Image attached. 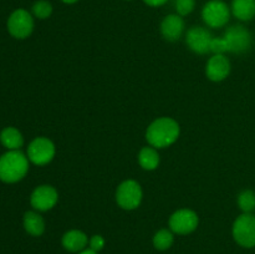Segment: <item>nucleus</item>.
I'll return each mask as SVG.
<instances>
[{"instance_id":"f03ea898","label":"nucleus","mask_w":255,"mask_h":254,"mask_svg":"<svg viewBox=\"0 0 255 254\" xmlns=\"http://www.w3.org/2000/svg\"><path fill=\"white\" fill-rule=\"evenodd\" d=\"M29 171V158L19 149L9 151L0 157V179L15 183L24 178Z\"/></svg>"},{"instance_id":"b1692460","label":"nucleus","mask_w":255,"mask_h":254,"mask_svg":"<svg viewBox=\"0 0 255 254\" xmlns=\"http://www.w3.org/2000/svg\"><path fill=\"white\" fill-rule=\"evenodd\" d=\"M89 246L90 249H92L94 252H97V253H99V252H101L105 247L104 237L100 236V234H95V236H92L91 238H90Z\"/></svg>"},{"instance_id":"2eb2a0df","label":"nucleus","mask_w":255,"mask_h":254,"mask_svg":"<svg viewBox=\"0 0 255 254\" xmlns=\"http://www.w3.org/2000/svg\"><path fill=\"white\" fill-rule=\"evenodd\" d=\"M231 11L241 21L255 17V0H232Z\"/></svg>"},{"instance_id":"aec40b11","label":"nucleus","mask_w":255,"mask_h":254,"mask_svg":"<svg viewBox=\"0 0 255 254\" xmlns=\"http://www.w3.org/2000/svg\"><path fill=\"white\" fill-rule=\"evenodd\" d=\"M52 11H54L52 4L47 1V0H37V1L34 2L31 7L32 15L40 20H45L51 16Z\"/></svg>"},{"instance_id":"0eeeda50","label":"nucleus","mask_w":255,"mask_h":254,"mask_svg":"<svg viewBox=\"0 0 255 254\" xmlns=\"http://www.w3.org/2000/svg\"><path fill=\"white\" fill-rule=\"evenodd\" d=\"M224 40L228 46V52L243 54L252 47V34L243 25H233L224 32Z\"/></svg>"},{"instance_id":"393cba45","label":"nucleus","mask_w":255,"mask_h":254,"mask_svg":"<svg viewBox=\"0 0 255 254\" xmlns=\"http://www.w3.org/2000/svg\"><path fill=\"white\" fill-rule=\"evenodd\" d=\"M142 1L151 7H159V6H163L168 0H142Z\"/></svg>"},{"instance_id":"f3484780","label":"nucleus","mask_w":255,"mask_h":254,"mask_svg":"<svg viewBox=\"0 0 255 254\" xmlns=\"http://www.w3.org/2000/svg\"><path fill=\"white\" fill-rule=\"evenodd\" d=\"M0 141L10 151L19 149L24 143L21 132L15 127H6V128L2 129L1 133H0Z\"/></svg>"},{"instance_id":"7ed1b4c3","label":"nucleus","mask_w":255,"mask_h":254,"mask_svg":"<svg viewBox=\"0 0 255 254\" xmlns=\"http://www.w3.org/2000/svg\"><path fill=\"white\" fill-rule=\"evenodd\" d=\"M231 7L223 0H209L202 7V19L207 26L219 29L228 24Z\"/></svg>"},{"instance_id":"9d476101","label":"nucleus","mask_w":255,"mask_h":254,"mask_svg":"<svg viewBox=\"0 0 255 254\" xmlns=\"http://www.w3.org/2000/svg\"><path fill=\"white\" fill-rule=\"evenodd\" d=\"M59 201V193L56 189L49 184L36 187L30 197L32 208L39 212H46L54 208Z\"/></svg>"},{"instance_id":"ddd939ff","label":"nucleus","mask_w":255,"mask_h":254,"mask_svg":"<svg viewBox=\"0 0 255 254\" xmlns=\"http://www.w3.org/2000/svg\"><path fill=\"white\" fill-rule=\"evenodd\" d=\"M184 20L183 16L178 14H169L162 20L161 34L168 41H177L181 39L184 32Z\"/></svg>"},{"instance_id":"6e6552de","label":"nucleus","mask_w":255,"mask_h":254,"mask_svg":"<svg viewBox=\"0 0 255 254\" xmlns=\"http://www.w3.org/2000/svg\"><path fill=\"white\" fill-rule=\"evenodd\" d=\"M55 144L46 137H36L27 147V158L36 166H45L55 157Z\"/></svg>"},{"instance_id":"bb28decb","label":"nucleus","mask_w":255,"mask_h":254,"mask_svg":"<svg viewBox=\"0 0 255 254\" xmlns=\"http://www.w3.org/2000/svg\"><path fill=\"white\" fill-rule=\"evenodd\" d=\"M61 1L66 5H72V4H76L79 0H61Z\"/></svg>"},{"instance_id":"a211bd4d","label":"nucleus","mask_w":255,"mask_h":254,"mask_svg":"<svg viewBox=\"0 0 255 254\" xmlns=\"http://www.w3.org/2000/svg\"><path fill=\"white\" fill-rule=\"evenodd\" d=\"M138 163L146 171H153L159 164V154L152 146L143 147L138 153Z\"/></svg>"},{"instance_id":"4be33fe9","label":"nucleus","mask_w":255,"mask_h":254,"mask_svg":"<svg viewBox=\"0 0 255 254\" xmlns=\"http://www.w3.org/2000/svg\"><path fill=\"white\" fill-rule=\"evenodd\" d=\"M174 7H176L177 14L181 16H187L196 9V0H176Z\"/></svg>"},{"instance_id":"5701e85b","label":"nucleus","mask_w":255,"mask_h":254,"mask_svg":"<svg viewBox=\"0 0 255 254\" xmlns=\"http://www.w3.org/2000/svg\"><path fill=\"white\" fill-rule=\"evenodd\" d=\"M211 52L213 55H224L228 52V46L224 37H213L211 42Z\"/></svg>"},{"instance_id":"f8f14e48","label":"nucleus","mask_w":255,"mask_h":254,"mask_svg":"<svg viewBox=\"0 0 255 254\" xmlns=\"http://www.w3.org/2000/svg\"><path fill=\"white\" fill-rule=\"evenodd\" d=\"M231 74V62L224 55H213L207 62L206 75L211 81H223Z\"/></svg>"},{"instance_id":"9b49d317","label":"nucleus","mask_w":255,"mask_h":254,"mask_svg":"<svg viewBox=\"0 0 255 254\" xmlns=\"http://www.w3.org/2000/svg\"><path fill=\"white\" fill-rule=\"evenodd\" d=\"M213 36L208 29L203 26H192L186 34V42L189 49L199 55L211 52V42Z\"/></svg>"},{"instance_id":"20e7f679","label":"nucleus","mask_w":255,"mask_h":254,"mask_svg":"<svg viewBox=\"0 0 255 254\" xmlns=\"http://www.w3.org/2000/svg\"><path fill=\"white\" fill-rule=\"evenodd\" d=\"M233 238L244 248L255 247V216L252 213H243L234 221Z\"/></svg>"},{"instance_id":"6ab92c4d","label":"nucleus","mask_w":255,"mask_h":254,"mask_svg":"<svg viewBox=\"0 0 255 254\" xmlns=\"http://www.w3.org/2000/svg\"><path fill=\"white\" fill-rule=\"evenodd\" d=\"M173 232L171 229H159L153 236V246L157 251H167L172 247L174 242Z\"/></svg>"},{"instance_id":"dca6fc26","label":"nucleus","mask_w":255,"mask_h":254,"mask_svg":"<svg viewBox=\"0 0 255 254\" xmlns=\"http://www.w3.org/2000/svg\"><path fill=\"white\" fill-rule=\"evenodd\" d=\"M24 228L30 236L40 237L45 232V221L36 212H26L24 216Z\"/></svg>"},{"instance_id":"39448f33","label":"nucleus","mask_w":255,"mask_h":254,"mask_svg":"<svg viewBox=\"0 0 255 254\" xmlns=\"http://www.w3.org/2000/svg\"><path fill=\"white\" fill-rule=\"evenodd\" d=\"M142 188L138 182L133 179H127L122 182L116 191V202L122 209L133 211L138 208L142 202Z\"/></svg>"},{"instance_id":"1a4fd4ad","label":"nucleus","mask_w":255,"mask_h":254,"mask_svg":"<svg viewBox=\"0 0 255 254\" xmlns=\"http://www.w3.org/2000/svg\"><path fill=\"white\" fill-rule=\"evenodd\" d=\"M169 229L179 236L191 234L199 224L198 214L188 208H182L174 212L169 218Z\"/></svg>"},{"instance_id":"412c9836","label":"nucleus","mask_w":255,"mask_h":254,"mask_svg":"<svg viewBox=\"0 0 255 254\" xmlns=\"http://www.w3.org/2000/svg\"><path fill=\"white\" fill-rule=\"evenodd\" d=\"M238 206L243 213H252L255 211V192L246 189L238 196Z\"/></svg>"},{"instance_id":"4468645a","label":"nucleus","mask_w":255,"mask_h":254,"mask_svg":"<svg viewBox=\"0 0 255 254\" xmlns=\"http://www.w3.org/2000/svg\"><path fill=\"white\" fill-rule=\"evenodd\" d=\"M89 241L86 234L79 229H71V231L66 232L62 236L61 243L62 247L66 249L67 252L71 253H80V252L85 251L86 247L89 246Z\"/></svg>"},{"instance_id":"cd10ccee","label":"nucleus","mask_w":255,"mask_h":254,"mask_svg":"<svg viewBox=\"0 0 255 254\" xmlns=\"http://www.w3.org/2000/svg\"><path fill=\"white\" fill-rule=\"evenodd\" d=\"M127 1H131V0H127Z\"/></svg>"},{"instance_id":"f257e3e1","label":"nucleus","mask_w":255,"mask_h":254,"mask_svg":"<svg viewBox=\"0 0 255 254\" xmlns=\"http://www.w3.org/2000/svg\"><path fill=\"white\" fill-rule=\"evenodd\" d=\"M181 128L176 120L159 117L154 120L146 131V139L154 148H166L178 139Z\"/></svg>"},{"instance_id":"423d86ee","label":"nucleus","mask_w":255,"mask_h":254,"mask_svg":"<svg viewBox=\"0 0 255 254\" xmlns=\"http://www.w3.org/2000/svg\"><path fill=\"white\" fill-rule=\"evenodd\" d=\"M7 30L16 39H26L34 31V17L25 9H16L7 19Z\"/></svg>"},{"instance_id":"a878e982","label":"nucleus","mask_w":255,"mask_h":254,"mask_svg":"<svg viewBox=\"0 0 255 254\" xmlns=\"http://www.w3.org/2000/svg\"><path fill=\"white\" fill-rule=\"evenodd\" d=\"M79 254H99L97 253V252H94L92 251V249H85V251H82V252H80Z\"/></svg>"}]
</instances>
